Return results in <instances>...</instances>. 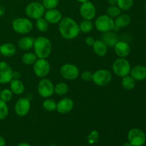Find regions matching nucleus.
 <instances>
[{"label":"nucleus","instance_id":"9d476101","mask_svg":"<svg viewBox=\"0 0 146 146\" xmlns=\"http://www.w3.org/2000/svg\"><path fill=\"white\" fill-rule=\"evenodd\" d=\"M38 94L42 98H49L54 94V86L52 81L43 78L38 84Z\"/></svg>","mask_w":146,"mask_h":146},{"label":"nucleus","instance_id":"9b49d317","mask_svg":"<svg viewBox=\"0 0 146 146\" xmlns=\"http://www.w3.org/2000/svg\"><path fill=\"white\" fill-rule=\"evenodd\" d=\"M60 74L66 80H75L79 76V69L74 64H65L60 68Z\"/></svg>","mask_w":146,"mask_h":146},{"label":"nucleus","instance_id":"dca6fc26","mask_svg":"<svg viewBox=\"0 0 146 146\" xmlns=\"http://www.w3.org/2000/svg\"><path fill=\"white\" fill-rule=\"evenodd\" d=\"M113 47L118 58H126L131 53V46L125 41H118Z\"/></svg>","mask_w":146,"mask_h":146},{"label":"nucleus","instance_id":"a18cd8bd","mask_svg":"<svg viewBox=\"0 0 146 146\" xmlns=\"http://www.w3.org/2000/svg\"><path fill=\"white\" fill-rule=\"evenodd\" d=\"M77 1H78V2H80V3H81V4H82V3H84V2H86V1H89V0H76Z\"/></svg>","mask_w":146,"mask_h":146},{"label":"nucleus","instance_id":"49530a36","mask_svg":"<svg viewBox=\"0 0 146 146\" xmlns=\"http://www.w3.org/2000/svg\"><path fill=\"white\" fill-rule=\"evenodd\" d=\"M145 11H146V2H145Z\"/></svg>","mask_w":146,"mask_h":146},{"label":"nucleus","instance_id":"c03bdc74","mask_svg":"<svg viewBox=\"0 0 146 146\" xmlns=\"http://www.w3.org/2000/svg\"><path fill=\"white\" fill-rule=\"evenodd\" d=\"M121 146H132V145H131V144L129 142H126V143H124Z\"/></svg>","mask_w":146,"mask_h":146},{"label":"nucleus","instance_id":"f257e3e1","mask_svg":"<svg viewBox=\"0 0 146 146\" xmlns=\"http://www.w3.org/2000/svg\"><path fill=\"white\" fill-rule=\"evenodd\" d=\"M58 31L63 38L68 40L76 38L80 34L79 25L71 17H64L58 23Z\"/></svg>","mask_w":146,"mask_h":146},{"label":"nucleus","instance_id":"4c0bfd02","mask_svg":"<svg viewBox=\"0 0 146 146\" xmlns=\"http://www.w3.org/2000/svg\"><path fill=\"white\" fill-rule=\"evenodd\" d=\"M95 41L96 39L93 36H88L86 38V44H87V46H92L94 43H95Z\"/></svg>","mask_w":146,"mask_h":146},{"label":"nucleus","instance_id":"412c9836","mask_svg":"<svg viewBox=\"0 0 146 146\" xmlns=\"http://www.w3.org/2000/svg\"><path fill=\"white\" fill-rule=\"evenodd\" d=\"M131 23V18L128 14H121L115 18L114 21L115 27L118 29H123L128 27Z\"/></svg>","mask_w":146,"mask_h":146},{"label":"nucleus","instance_id":"6e6552de","mask_svg":"<svg viewBox=\"0 0 146 146\" xmlns=\"http://www.w3.org/2000/svg\"><path fill=\"white\" fill-rule=\"evenodd\" d=\"M112 80V74L108 70L98 69L93 74V79L94 84L98 86H105L108 85Z\"/></svg>","mask_w":146,"mask_h":146},{"label":"nucleus","instance_id":"f8f14e48","mask_svg":"<svg viewBox=\"0 0 146 146\" xmlns=\"http://www.w3.org/2000/svg\"><path fill=\"white\" fill-rule=\"evenodd\" d=\"M79 12L84 19L92 20L96 15V8L92 2L88 1L81 4Z\"/></svg>","mask_w":146,"mask_h":146},{"label":"nucleus","instance_id":"b1692460","mask_svg":"<svg viewBox=\"0 0 146 146\" xmlns=\"http://www.w3.org/2000/svg\"><path fill=\"white\" fill-rule=\"evenodd\" d=\"M34 39L31 36H24L20 38L18 42V46L23 51H28L34 46Z\"/></svg>","mask_w":146,"mask_h":146},{"label":"nucleus","instance_id":"39448f33","mask_svg":"<svg viewBox=\"0 0 146 146\" xmlns=\"http://www.w3.org/2000/svg\"><path fill=\"white\" fill-rule=\"evenodd\" d=\"M46 9L43 6L42 3L38 1H32L27 4L25 9V12L27 17L32 19H38L44 17Z\"/></svg>","mask_w":146,"mask_h":146},{"label":"nucleus","instance_id":"a878e982","mask_svg":"<svg viewBox=\"0 0 146 146\" xmlns=\"http://www.w3.org/2000/svg\"><path fill=\"white\" fill-rule=\"evenodd\" d=\"M38 57L35 53L27 52L21 57V61L26 65H34V63L38 59Z\"/></svg>","mask_w":146,"mask_h":146},{"label":"nucleus","instance_id":"4be33fe9","mask_svg":"<svg viewBox=\"0 0 146 146\" xmlns=\"http://www.w3.org/2000/svg\"><path fill=\"white\" fill-rule=\"evenodd\" d=\"M17 52L16 46L12 43H4L0 46V54L5 57H11Z\"/></svg>","mask_w":146,"mask_h":146},{"label":"nucleus","instance_id":"20e7f679","mask_svg":"<svg viewBox=\"0 0 146 146\" xmlns=\"http://www.w3.org/2000/svg\"><path fill=\"white\" fill-rule=\"evenodd\" d=\"M12 28L14 31L18 34H26L32 30L33 23L29 19L19 17L12 21Z\"/></svg>","mask_w":146,"mask_h":146},{"label":"nucleus","instance_id":"0eeeda50","mask_svg":"<svg viewBox=\"0 0 146 146\" xmlns=\"http://www.w3.org/2000/svg\"><path fill=\"white\" fill-rule=\"evenodd\" d=\"M128 141L132 146H143L146 142L145 133L140 128H132L128 133Z\"/></svg>","mask_w":146,"mask_h":146},{"label":"nucleus","instance_id":"473e14b6","mask_svg":"<svg viewBox=\"0 0 146 146\" xmlns=\"http://www.w3.org/2000/svg\"><path fill=\"white\" fill-rule=\"evenodd\" d=\"M13 93L8 88H5L1 91L0 92V99L2 100L3 101L6 103H8L12 99Z\"/></svg>","mask_w":146,"mask_h":146},{"label":"nucleus","instance_id":"7ed1b4c3","mask_svg":"<svg viewBox=\"0 0 146 146\" xmlns=\"http://www.w3.org/2000/svg\"><path fill=\"white\" fill-rule=\"evenodd\" d=\"M112 69L115 75L123 78L125 76L129 75L131 66L129 61L125 58H118L113 63Z\"/></svg>","mask_w":146,"mask_h":146},{"label":"nucleus","instance_id":"c9c22d12","mask_svg":"<svg viewBox=\"0 0 146 146\" xmlns=\"http://www.w3.org/2000/svg\"><path fill=\"white\" fill-rule=\"evenodd\" d=\"M81 78L85 81H92L93 74L89 71H84L81 73Z\"/></svg>","mask_w":146,"mask_h":146},{"label":"nucleus","instance_id":"bb28decb","mask_svg":"<svg viewBox=\"0 0 146 146\" xmlns=\"http://www.w3.org/2000/svg\"><path fill=\"white\" fill-rule=\"evenodd\" d=\"M94 27V24L92 23L91 20L84 19L81 21L79 24L80 31L84 33V34H88V33L92 31Z\"/></svg>","mask_w":146,"mask_h":146},{"label":"nucleus","instance_id":"1a4fd4ad","mask_svg":"<svg viewBox=\"0 0 146 146\" xmlns=\"http://www.w3.org/2000/svg\"><path fill=\"white\" fill-rule=\"evenodd\" d=\"M34 74L38 78H45L48 75L51 70V66L46 58H38L33 66Z\"/></svg>","mask_w":146,"mask_h":146},{"label":"nucleus","instance_id":"37998d69","mask_svg":"<svg viewBox=\"0 0 146 146\" xmlns=\"http://www.w3.org/2000/svg\"><path fill=\"white\" fill-rule=\"evenodd\" d=\"M17 146H31L30 144L27 143H21L19 145H17Z\"/></svg>","mask_w":146,"mask_h":146},{"label":"nucleus","instance_id":"7c9ffc66","mask_svg":"<svg viewBox=\"0 0 146 146\" xmlns=\"http://www.w3.org/2000/svg\"><path fill=\"white\" fill-rule=\"evenodd\" d=\"M121 10L117 5H110L106 10L107 15L111 18H116L121 14Z\"/></svg>","mask_w":146,"mask_h":146},{"label":"nucleus","instance_id":"c85d7f7f","mask_svg":"<svg viewBox=\"0 0 146 146\" xmlns=\"http://www.w3.org/2000/svg\"><path fill=\"white\" fill-rule=\"evenodd\" d=\"M134 4V0H117L116 5L121 11H126L131 9Z\"/></svg>","mask_w":146,"mask_h":146},{"label":"nucleus","instance_id":"f03ea898","mask_svg":"<svg viewBox=\"0 0 146 146\" xmlns=\"http://www.w3.org/2000/svg\"><path fill=\"white\" fill-rule=\"evenodd\" d=\"M34 53L38 58H47L52 50V44L47 37L38 36L34 39Z\"/></svg>","mask_w":146,"mask_h":146},{"label":"nucleus","instance_id":"ea45409f","mask_svg":"<svg viewBox=\"0 0 146 146\" xmlns=\"http://www.w3.org/2000/svg\"><path fill=\"white\" fill-rule=\"evenodd\" d=\"M5 14V7L0 4V17H2Z\"/></svg>","mask_w":146,"mask_h":146},{"label":"nucleus","instance_id":"cd10ccee","mask_svg":"<svg viewBox=\"0 0 146 146\" xmlns=\"http://www.w3.org/2000/svg\"><path fill=\"white\" fill-rule=\"evenodd\" d=\"M68 86L64 82L58 83L56 86H54V94H57L59 96H64L68 93Z\"/></svg>","mask_w":146,"mask_h":146},{"label":"nucleus","instance_id":"aec40b11","mask_svg":"<svg viewBox=\"0 0 146 146\" xmlns=\"http://www.w3.org/2000/svg\"><path fill=\"white\" fill-rule=\"evenodd\" d=\"M92 47L94 53L100 57L105 56L108 52V46L101 39L96 40Z\"/></svg>","mask_w":146,"mask_h":146},{"label":"nucleus","instance_id":"a211bd4d","mask_svg":"<svg viewBox=\"0 0 146 146\" xmlns=\"http://www.w3.org/2000/svg\"><path fill=\"white\" fill-rule=\"evenodd\" d=\"M130 75L138 81H142L146 79V66L143 65H137L131 68Z\"/></svg>","mask_w":146,"mask_h":146},{"label":"nucleus","instance_id":"de8ad7c7","mask_svg":"<svg viewBox=\"0 0 146 146\" xmlns=\"http://www.w3.org/2000/svg\"><path fill=\"white\" fill-rule=\"evenodd\" d=\"M0 92H1V89H0Z\"/></svg>","mask_w":146,"mask_h":146},{"label":"nucleus","instance_id":"e433bc0d","mask_svg":"<svg viewBox=\"0 0 146 146\" xmlns=\"http://www.w3.org/2000/svg\"><path fill=\"white\" fill-rule=\"evenodd\" d=\"M98 134L96 131H93L91 133V135L88 137V142L90 143H94L95 142H96L98 141Z\"/></svg>","mask_w":146,"mask_h":146},{"label":"nucleus","instance_id":"2eb2a0df","mask_svg":"<svg viewBox=\"0 0 146 146\" xmlns=\"http://www.w3.org/2000/svg\"><path fill=\"white\" fill-rule=\"evenodd\" d=\"M74 106L73 100L70 98H64L56 103V111L61 114H67L71 112Z\"/></svg>","mask_w":146,"mask_h":146},{"label":"nucleus","instance_id":"393cba45","mask_svg":"<svg viewBox=\"0 0 146 146\" xmlns=\"http://www.w3.org/2000/svg\"><path fill=\"white\" fill-rule=\"evenodd\" d=\"M135 80L131 75H127L123 77L121 81L122 87L126 91H131L135 87Z\"/></svg>","mask_w":146,"mask_h":146},{"label":"nucleus","instance_id":"ddd939ff","mask_svg":"<svg viewBox=\"0 0 146 146\" xmlns=\"http://www.w3.org/2000/svg\"><path fill=\"white\" fill-rule=\"evenodd\" d=\"M13 71L9 64L5 61H0V84L10 83L13 79Z\"/></svg>","mask_w":146,"mask_h":146},{"label":"nucleus","instance_id":"6ab92c4d","mask_svg":"<svg viewBox=\"0 0 146 146\" xmlns=\"http://www.w3.org/2000/svg\"><path fill=\"white\" fill-rule=\"evenodd\" d=\"M101 40L106 44L108 46L113 47L115 46V44L118 42V36L115 32L112 31H106L104 32L101 35Z\"/></svg>","mask_w":146,"mask_h":146},{"label":"nucleus","instance_id":"f3484780","mask_svg":"<svg viewBox=\"0 0 146 146\" xmlns=\"http://www.w3.org/2000/svg\"><path fill=\"white\" fill-rule=\"evenodd\" d=\"M44 19L48 21L49 24H55L59 23L62 19V14L59 10L56 9H48L44 13Z\"/></svg>","mask_w":146,"mask_h":146},{"label":"nucleus","instance_id":"4468645a","mask_svg":"<svg viewBox=\"0 0 146 146\" xmlns=\"http://www.w3.org/2000/svg\"><path fill=\"white\" fill-rule=\"evenodd\" d=\"M31 109V102L28 98H20L16 102L14 110L19 116H25Z\"/></svg>","mask_w":146,"mask_h":146},{"label":"nucleus","instance_id":"58836bf2","mask_svg":"<svg viewBox=\"0 0 146 146\" xmlns=\"http://www.w3.org/2000/svg\"><path fill=\"white\" fill-rule=\"evenodd\" d=\"M21 74L19 71H13V79H19Z\"/></svg>","mask_w":146,"mask_h":146},{"label":"nucleus","instance_id":"423d86ee","mask_svg":"<svg viewBox=\"0 0 146 146\" xmlns=\"http://www.w3.org/2000/svg\"><path fill=\"white\" fill-rule=\"evenodd\" d=\"M95 27L100 32L104 33L112 31L115 28L114 20L107 14H103L96 18L95 21Z\"/></svg>","mask_w":146,"mask_h":146},{"label":"nucleus","instance_id":"a19ab883","mask_svg":"<svg viewBox=\"0 0 146 146\" xmlns=\"http://www.w3.org/2000/svg\"><path fill=\"white\" fill-rule=\"evenodd\" d=\"M6 145V141L4 137L0 135V146H5Z\"/></svg>","mask_w":146,"mask_h":146},{"label":"nucleus","instance_id":"2f4dec72","mask_svg":"<svg viewBox=\"0 0 146 146\" xmlns=\"http://www.w3.org/2000/svg\"><path fill=\"white\" fill-rule=\"evenodd\" d=\"M43 108L46 110V111H54L55 110H56V103L55 102V101L53 99H48L45 100V101L43 102Z\"/></svg>","mask_w":146,"mask_h":146},{"label":"nucleus","instance_id":"72a5a7b5","mask_svg":"<svg viewBox=\"0 0 146 146\" xmlns=\"http://www.w3.org/2000/svg\"><path fill=\"white\" fill-rule=\"evenodd\" d=\"M8 114L9 108L7 106V103L0 99V120H3L7 118Z\"/></svg>","mask_w":146,"mask_h":146},{"label":"nucleus","instance_id":"c756f323","mask_svg":"<svg viewBox=\"0 0 146 146\" xmlns=\"http://www.w3.org/2000/svg\"><path fill=\"white\" fill-rule=\"evenodd\" d=\"M48 27H49V23L43 17L36 19V27L39 31H41V32L46 31L48 29Z\"/></svg>","mask_w":146,"mask_h":146},{"label":"nucleus","instance_id":"f704fd0d","mask_svg":"<svg viewBox=\"0 0 146 146\" xmlns=\"http://www.w3.org/2000/svg\"><path fill=\"white\" fill-rule=\"evenodd\" d=\"M60 0H43L42 4L46 9H56L59 4Z\"/></svg>","mask_w":146,"mask_h":146},{"label":"nucleus","instance_id":"5701e85b","mask_svg":"<svg viewBox=\"0 0 146 146\" xmlns=\"http://www.w3.org/2000/svg\"><path fill=\"white\" fill-rule=\"evenodd\" d=\"M10 90L13 94L21 95L25 91L24 83L19 79H12L10 81Z\"/></svg>","mask_w":146,"mask_h":146},{"label":"nucleus","instance_id":"79ce46f5","mask_svg":"<svg viewBox=\"0 0 146 146\" xmlns=\"http://www.w3.org/2000/svg\"><path fill=\"white\" fill-rule=\"evenodd\" d=\"M108 1L110 5H116L117 4V0H108Z\"/></svg>","mask_w":146,"mask_h":146}]
</instances>
